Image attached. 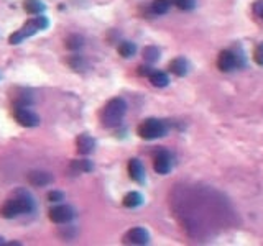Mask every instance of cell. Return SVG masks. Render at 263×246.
Segmentation results:
<instances>
[{
  "label": "cell",
  "mask_w": 263,
  "mask_h": 246,
  "mask_svg": "<svg viewBox=\"0 0 263 246\" xmlns=\"http://www.w3.org/2000/svg\"><path fill=\"white\" fill-rule=\"evenodd\" d=\"M127 112V104H125L123 99H112V101L105 105L101 115L102 125L107 126V128H114V126L120 125L122 118Z\"/></svg>",
  "instance_id": "7a4b0ae2"
},
{
  "label": "cell",
  "mask_w": 263,
  "mask_h": 246,
  "mask_svg": "<svg viewBox=\"0 0 263 246\" xmlns=\"http://www.w3.org/2000/svg\"><path fill=\"white\" fill-rule=\"evenodd\" d=\"M15 120L18 122V125L25 126V128H35V126L39 125V117L35 112L28 110L26 107H20V105L15 109Z\"/></svg>",
  "instance_id": "8992f818"
},
{
  "label": "cell",
  "mask_w": 263,
  "mask_h": 246,
  "mask_svg": "<svg viewBox=\"0 0 263 246\" xmlns=\"http://www.w3.org/2000/svg\"><path fill=\"white\" fill-rule=\"evenodd\" d=\"M31 22L35 23V26L39 31H43V30H46L50 26V20L46 18L43 13H39V15H36L35 18H31Z\"/></svg>",
  "instance_id": "7402d4cb"
},
{
  "label": "cell",
  "mask_w": 263,
  "mask_h": 246,
  "mask_svg": "<svg viewBox=\"0 0 263 246\" xmlns=\"http://www.w3.org/2000/svg\"><path fill=\"white\" fill-rule=\"evenodd\" d=\"M76 148L81 155H91L96 148V139L92 138L91 135H79L76 138Z\"/></svg>",
  "instance_id": "8fae6325"
},
{
  "label": "cell",
  "mask_w": 263,
  "mask_h": 246,
  "mask_svg": "<svg viewBox=\"0 0 263 246\" xmlns=\"http://www.w3.org/2000/svg\"><path fill=\"white\" fill-rule=\"evenodd\" d=\"M48 215L53 223H69L76 217V212L69 205H56L50 210Z\"/></svg>",
  "instance_id": "277c9868"
},
{
  "label": "cell",
  "mask_w": 263,
  "mask_h": 246,
  "mask_svg": "<svg viewBox=\"0 0 263 246\" xmlns=\"http://www.w3.org/2000/svg\"><path fill=\"white\" fill-rule=\"evenodd\" d=\"M38 31H39V30L35 26V23H33L31 20H30V22L25 23L20 30H17L15 33H12L10 38H9V43H10V44H20L22 41H25L26 38L36 35Z\"/></svg>",
  "instance_id": "52a82bcc"
},
{
  "label": "cell",
  "mask_w": 263,
  "mask_h": 246,
  "mask_svg": "<svg viewBox=\"0 0 263 246\" xmlns=\"http://www.w3.org/2000/svg\"><path fill=\"white\" fill-rule=\"evenodd\" d=\"M173 2H174V5L178 7V9L184 10V12L193 10L196 7V0H173Z\"/></svg>",
  "instance_id": "603a6c76"
},
{
  "label": "cell",
  "mask_w": 263,
  "mask_h": 246,
  "mask_svg": "<svg viewBox=\"0 0 263 246\" xmlns=\"http://www.w3.org/2000/svg\"><path fill=\"white\" fill-rule=\"evenodd\" d=\"M261 17H263V15H261Z\"/></svg>",
  "instance_id": "f1b7e54d"
},
{
  "label": "cell",
  "mask_w": 263,
  "mask_h": 246,
  "mask_svg": "<svg viewBox=\"0 0 263 246\" xmlns=\"http://www.w3.org/2000/svg\"><path fill=\"white\" fill-rule=\"evenodd\" d=\"M153 168L155 171L158 172V174H169L171 168H173V158H171V155L168 151L164 150H160L155 153V158H153Z\"/></svg>",
  "instance_id": "5b68a950"
},
{
  "label": "cell",
  "mask_w": 263,
  "mask_h": 246,
  "mask_svg": "<svg viewBox=\"0 0 263 246\" xmlns=\"http://www.w3.org/2000/svg\"><path fill=\"white\" fill-rule=\"evenodd\" d=\"M171 2L169 0H153L151 2V10H153L156 15H164L169 10Z\"/></svg>",
  "instance_id": "d6986e66"
},
{
  "label": "cell",
  "mask_w": 263,
  "mask_h": 246,
  "mask_svg": "<svg viewBox=\"0 0 263 246\" xmlns=\"http://www.w3.org/2000/svg\"><path fill=\"white\" fill-rule=\"evenodd\" d=\"M35 210V201L26 190H18L15 192V195L9 199L0 209V215L4 218H17L18 215L23 214H31Z\"/></svg>",
  "instance_id": "6da1fadb"
},
{
  "label": "cell",
  "mask_w": 263,
  "mask_h": 246,
  "mask_svg": "<svg viewBox=\"0 0 263 246\" xmlns=\"http://www.w3.org/2000/svg\"><path fill=\"white\" fill-rule=\"evenodd\" d=\"M137 53V46L132 41H122L118 46V55L122 58H132Z\"/></svg>",
  "instance_id": "ac0fdd59"
},
{
  "label": "cell",
  "mask_w": 263,
  "mask_h": 246,
  "mask_svg": "<svg viewBox=\"0 0 263 246\" xmlns=\"http://www.w3.org/2000/svg\"><path fill=\"white\" fill-rule=\"evenodd\" d=\"M128 174L134 179L135 182L143 184L145 182V168L143 164L138 161V159H130L128 163Z\"/></svg>",
  "instance_id": "7c38bea8"
},
{
  "label": "cell",
  "mask_w": 263,
  "mask_h": 246,
  "mask_svg": "<svg viewBox=\"0 0 263 246\" xmlns=\"http://www.w3.org/2000/svg\"><path fill=\"white\" fill-rule=\"evenodd\" d=\"M137 131H138V136L150 141V139H156L166 135L168 126L163 120H158V118H147V120H143L140 123Z\"/></svg>",
  "instance_id": "3957f363"
},
{
  "label": "cell",
  "mask_w": 263,
  "mask_h": 246,
  "mask_svg": "<svg viewBox=\"0 0 263 246\" xmlns=\"http://www.w3.org/2000/svg\"><path fill=\"white\" fill-rule=\"evenodd\" d=\"M150 82L155 85V87H166L169 84V77L166 76V72L153 71L150 74Z\"/></svg>",
  "instance_id": "2e32d148"
},
{
  "label": "cell",
  "mask_w": 263,
  "mask_h": 246,
  "mask_svg": "<svg viewBox=\"0 0 263 246\" xmlns=\"http://www.w3.org/2000/svg\"><path fill=\"white\" fill-rule=\"evenodd\" d=\"M2 244H5V240H4L2 236H0V246H2Z\"/></svg>",
  "instance_id": "83f0119b"
},
{
  "label": "cell",
  "mask_w": 263,
  "mask_h": 246,
  "mask_svg": "<svg viewBox=\"0 0 263 246\" xmlns=\"http://www.w3.org/2000/svg\"><path fill=\"white\" fill-rule=\"evenodd\" d=\"M237 58L239 56H235V53L234 51H229V50H224L219 58H217V68H219L222 72H229V71H232L237 64H239V61H237Z\"/></svg>",
  "instance_id": "9c48e42d"
},
{
  "label": "cell",
  "mask_w": 263,
  "mask_h": 246,
  "mask_svg": "<svg viewBox=\"0 0 263 246\" xmlns=\"http://www.w3.org/2000/svg\"><path fill=\"white\" fill-rule=\"evenodd\" d=\"M143 204V195L140 192H128L127 195L123 197V205L127 209H137Z\"/></svg>",
  "instance_id": "9a60e30c"
},
{
  "label": "cell",
  "mask_w": 263,
  "mask_h": 246,
  "mask_svg": "<svg viewBox=\"0 0 263 246\" xmlns=\"http://www.w3.org/2000/svg\"><path fill=\"white\" fill-rule=\"evenodd\" d=\"M23 9L28 15H39V13L45 12V4L41 0H25L23 2Z\"/></svg>",
  "instance_id": "5bb4252c"
},
{
  "label": "cell",
  "mask_w": 263,
  "mask_h": 246,
  "mask_svg": "<svg viewBox=\"0 0 263 246\" xmlns=\"http://www.w3.org/2000/svg\"><path fill=\"white\" fill-rule=\"evenodd\" d=\"M148 241H150L148 231L142 227L128 230L123 236V243H127V244H148Z\"/></svg>",
  "instance_id": "ba28073f"
},
{
  "label": "cell",
  "mask_w": 263,
  "mask_h": 246,
  "mask_svg": "<svg viewBox=\"0 0 263 246\" xmlns=\"http://www.w3.org/2000/svg\"><path fill=\"white\" fill-rule=\"evenodd\" d=\"M169 71L173 72L174 76L178 77H184L188 74V71H189V63H188V59L186 58H174L173 61L169 63Z\"/></svg>",
  "instance_id": "4fadbf2b"
},
{
  "label": "cell",
  "mask_w": 263,
  "mask_h": 246,
  "mask_svg": "<svg viewBox=\"0 0 263 246\" xmlns=\"http://www.w3.org/2000/svg\"><path fill=\"white\" fill-rule=\"evenodd\" d=\"M71 168L76 172H91L94 169V164H92L89 159H77V161H72Z\"/></svg>",
  "instance_id": "e0dca14e"
},
{
  "label": "cell",
  "mask_w": 263,
  "mask_h": 246,
  "mask_svg": "<svg viewBox=\"0 0 263 246\" xmlns=\"http://www.w3.org/2000/svg\"><path fill=\"white\" fill-rule=\"evenodd\" d=\"M48 201L53 202V204H59L64 201V194L61 190H51L48 194Z\"/></svg>",
  "instance_id": "cb8c5ba5"
},
{
  "label": "cell",
  "mask_w": 263,
  "mask_h": 246,
  "mask_svg": "<svg viewBox=\"0 0 263 246\" xmlns=\"http://www.w3.org/2000/svg\"><path fill=\"white\" fill-rule=\"evenodd\" d=\"M253 12L256 13V15H263V0H258V2H255L253 5Z\"/></svg>",
  "instance_id": "4316f807"
},
{
  "label": "cell",
  "mask_w": 263,
  "mask_h": 246,
  "mask_svg": "<svg viewBox=\"0 0 263 246\" xmlns=\"http://www.w3.org/2000/svg\"><path fill=\"white\" fill-rule=\"evenodd\" d=\"M82 44H84V39L79 35H72L66 39V46H68L69 50H79L82 48Z\"/></svg>",
  "instance_id": "44dd1931"
},
{
  "label": "cell",
  "mask_w": 263,
  "mask_h": 246,
  "mask_svg": "<svg viewBox=\"0 0 263 246\" xmlns=\"http://www.w3.org/2000/svg\"><path fill=\"white\" fill-rule=\"evenodd\" d=\"M28 182L35 187H45L53 182V176L45 171H31L28 172Z\"/></svg>",
  "instance_id": "30bf717a"
},
{
  "label": "cell",
  "mask_w": 263,
  "mask_h": 246,
  "mask_svg": "<svg viewBox=\"0 0 263 246\" xmlns=\"http://www.w3.org/2000/svg\"><path fill=\"white\" fill-rule=\"evenodd\" d=\"M253 59H255V63L258 64V66H263V43H260V44L255 48Z\"/></svg>",
  "instance_id": "d4e9b609"
},
{
  "label": "cell",
  "mask_w": 263,
  "mask_h": 246,
  "mask_svg": "<svg viewBox=\"0 0 263 246\" xmlns=\"http://www.w3.org/2000/svg\"><path fill=\"white\" fill-rule=\"evenodd\" d=\"M143 58L147 63H156L160 59V50L155 48V46H147L143 50Z\"/></svg>",
  "instance_id": "ffe728a7"
},
{
  "label": "cell",
  "mask_w": 263,
  "mask_h": 246,
  "mask_svg": "<svg viewBox=\"0 0 263 246\" xmlns=\"http://www.w3.org/2000/svg\"><path fill=\"white\" fill-rule=\"evenodd\" d=\"M151 72H153V69L148 68V66H140V68H138V74L140 76H148L150 77Z\"/></svg>",
  "instance_id": "484cf974"
}]
</instances>
